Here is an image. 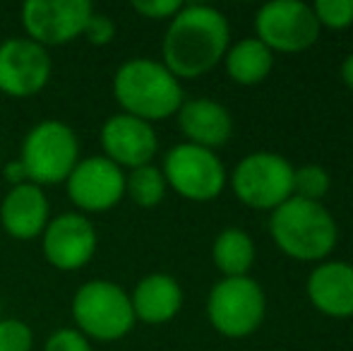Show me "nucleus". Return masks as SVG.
<instances>
[{"instance_id":"24","label":"nucleus","mask_w":353,"mask_h":351,"mask_svg":"<svg viewBox=\"0 0 353 351\" xmlns=\"http://www.w3.org/2000/svg\"><path fill=\"white\" fill-rule=\"evenodd\" d=\"M34 334L32 328L22 320H0V351H32Z\"/></svg>"},{"instance_id":"25","label":"nucleus","mask_w":353,"mask_h":351,"mask_svg":"<svg viewBox=\"0 0 353 351\" xmlns=\"http://www.w3.org/2000/svg\"><path fill=\"white\" fill-rule=\"evenodd\" d=\"M82 37L87 39L92 46H106V43H111L113 37H116V24H113V19L108 17V14L92 12V17L84 24Z\"/></svg>"},{"instance_id":"8","label":"nucleus","mask_w":353,"mask_h":351,"mask_svg":"<svg viewBox=\"0 0 353 351\" xmlns=\"http://www.w3.org/2000/svg\"><path fill=\"white\" fill-rule=\"evenodd\" d=\"M163 178L181 197L192 202H210L226 185V169L212 150L183 142L168 150L163 159Z\"/></svg>"},{"instance_id":"6","label":"nucleus","mask_w":353,"mask_h":351,"mask_svg":"<svg viewBox=\"0 0 353 351\" xmlns=\"http://www.w3.org/2000/svg\"><path fill=\"white\" fill-rule=\"evenodd\" d=\"M267 299L252 277H223L207 299V315L219 334L241 339L252 334L265 320Z\"/></svg>"},{"instance_id":"22","label":"nucleus","mask_w":353,"mask_h":351,"mask_svg":"<svg viewBox=\"0 0 353 351\" xmlns=\"http://www.w3.org/2000/svg\"><path fill=\"white\" fill-rule=\"evenodd\" d=\"M330 174L317 164H305L301 169H293V197L301 200L320 202L330 192Z\"/></svg>"},{"instance_id":"1","label":"nucleus","mask_w":353,"mask_h":351,"mask_svg":"<svg viewBox=\"0 0 353 351\" xmlns=\"http://www.w3.org/2000/svg\"><path fill=\"white\" fill-rule=\"evenodd\" d=\"M231 41L228 19L210 5H183L163 37V66L173 77L195 80L223 61Z\"/></svg>"},{"instance_id":"4","label":"nucleus","mask_w":353,"mask_h":351,"mask_svg":"<svg viewBox=\"0 0 353 351\" xmlns=\"http://www.w3.org/2000/svg\"><path fill=\"white\" fill-rule=\"evenodd\" d=\"M72 318L84 337L99 342H116L135 325L130 294L108 279H92L79 286L72 299Z\"/></svg>"},{"instance_id":"9","label":"nucleus","mask_w":353,"mask_h":351,"mask_svg":"<svg viewBox=\"0 0 353 351\" xmlns=\"http://www.w3.org/2000/svg\"><path fill=\"white\" fill-rule=\"evenodd\" d=\"M255 32L272 53H301L320 39V22L310 5L298 0H274L257 10Z\"/></svg>"},{"instance_id":"19","label":"nucleus","mask_w":353,"mask_h":351,"mask_svg":"<svg viewBox=\"0 0 353 351\" xmlns=\"http://www.w3.org/2000/svg\"><path fill=\"white\" fill-rule=\"evenodd\" d=\"M223 61H226V72L233 82L243 87H252L270 77L272 66H274V53L260 39L250 37L233 43L223 56Z\"/></svg>"},{"instance_id":"15","label":"nucleus","mask_w":353,"mask_h":351,"mask_svg":"<svg viewBox=\"0 0 353 351\" xmlns=\"http://www.w3.org/2000/svg\"><path fill=\"white\" fill-rule=\"evenodd\" d=\"M3 229L17 241H32L48 226V197L34 183L14 185L0 205Z\"/></svg>"},{"instance_id":"13","label":"nucleus","mask_w":353,"mask_h":351,"mask_svg":"<svg viewBox=\"0 0 353 351\" xmlns=\"http://www.w3.org/2000/svg\"><path fill=\"white\" fill-rule=\"evenodd\" d=\"M94 250H97V231L84 214L70 212L48 221L43 231V255L53 267L63 272L79 270L94 258Z\"/></svg>"},{"instance_id":"14","label":"nucleus","mask_w":353,"mask_h":351,"mask_svg":"<svg viewBox=\"0 0 353 351\" xmlns=\"http://www.w3.org/2000/svg\"><path fill=\"white\" fill-rule=\"evenodd\" d=\"M101 147L106 152V159H111L121 169L128 166L132 171L147 166L154 159L159 150V140L152 123L128 116V113H118L103 123Z\"/></svg>"},{"instance_id":"29","label":"nucleus","mask_w":353,"mask_h":351,"mask_svg":"<svg viewBox=\"0 0 353 351\" xmlns=\"http://www.w3.org/2000/svg\"><path fill=\"white\" fill-rule=\"evenodd\" d=\"M341 80H344L346 87L353 89V53H349L341 63Z\"/></svg>"},{"instance_id":"11","label":"nucleus","mask_w":353,"mask_h":351,"mask_svg":"<svg viewBox=\"0 0 353 351\" xmlns=\"http://www.w3.org/2000/svg\"><path fill=\"white\" fill-rule=\"evenodd\" d=\"M51 80V56L32 39L0 43V92L14 99L39 94Z\"/></svg>"},{"instance_id":"18","label":"nucleus","mask_w":353,"mask_h":351,"mask_svg":"<svg viewBox=\"0 0 353 351\" xmlns=\"http://www.w3.org/2000/svg\"><path fill=\"white\" fill-rule=\"evenodd\" d=\"M130 303L135 320H142L147 325H161L178 315L183 305V289L173 277L157 272L144 277L135 286Z\"/></svg>"},{"instance_id":"26","label":"nucleus","mask_w":353,"mask_h":351,"mask_svg":"<svg viewBox=\"0 0 353 351\" xmlns=\"http://www.w3.org/2000/svg\"><path fill=\"white\" fill-rule=\"evenodd\" d=\"M43 351H92V344L79 330L63 328L48 337Z\"/></svg>"},{"instance_id":"20","label":"nucleus","mask_w":353,"mask_h":351,"mask_svg":"<svg viewBox=\"0 0 353 351\" xmlns=\"http://www.w3.org/2000/svg\"><path fill=\"white\" fill-rule=\"evenodd\" d=\"M214 265L223 277H248L255 263V243L243 229H223L212 248Z\"/></svg>"},{"instance_id":"28","label":"nucleus","mask_w":353,"mask_h":351,"mask_svg":"<svg viewBox=\"0 0 353 351\" xmlns=\"http://www.w3.org/2000/svg\"><path fill=\"white\" fill-rule=\"evenodd\" d=\"M5 178L12 183V188L22 185V183H29L27 181V171H24V166H22V161H19V159L10 161V164L5 166Z\"/></svg>"},{"instance_id":"2","label":"nucleus","mask_w":353,"mask_h":351,"mask_svg":"<svg viewBox=\"0 0 353 351\" xmlns=\"http://www.w3.org/2000/svg\"><path fill=\"white\" fill-rule=\"evenodd\" d=\"M113 97L123 106V113L147 123L176 116L185 101L181 80L173 77L163 63L149 58H135L118 68Z\"/></svg>"},{"instance_id":"17","label":"nucleus","mask_w":353,"mask_h":351,"mask_svg":"<svg viewBox=\"0 0 353 351\" xmlns=\"http://www.w3.org/2000/svg\"><path fill=\"white\" fill-rule=\"evenodd\" d=\"M178 126L190 145L214 150L228 142L233 132L231 113L212 99H190L178 108Z\"/></svg>"},{"instance_id":"16","label":"nucleus","mask_w":353,"mask_h":351,"mask_svg":"<svg viewBox=\"0 0 353 351\" xmlns=\"http://www.w3.org/2000/svg\"><path fill=\"white\" fill-rule=\"evenodd\" d=\"M307 299L320 313L330 318L353 315V265L322 263L307 277Z\"/></svg>"},{"instance_id":"21","label":"nucleus","mask_w":353,"mask_h":351,"mask_svg":"<svg viewBox=\"0 0 353 351\" xmlns=\"http://www.w3.org/2000/svg\"><path fill=\"white\" fill-rule=\"evenodd\" d=\"M166 178H163L161 169L147 164L140 166V169H132L130 174L125 176V195L130 197L135 205L144 207H157L159 202L166 195Z\"/></svg>"},{"instance_id":"5","label":"nucleus","mask_w":353,"mask_h":351,"mask_svg":"<svg viewBox=\"0 0 353 351\" xmlns=\"http://www.w3.org/2000/svg\"><path fill=\"white\" fill-rule=\"evenodd\" d=\"M27 181L34 185H56L68 181L79 161V142L70 126L41 121L27 132L19 154Z\"/></svg>"},{"instance_id":"23","label":"nucleus","mask_w":353,"mask_h":351,"mask_svg":"<svg viewBox=\"0 0 353 351\" xmlns=\"http://www.w3.org/2000/svg\"><path fill=\"white\" fill-rule=\"evenodd\" d=\"M310 8L320 27L349 29L353 24V0H317Z\"/></svg>"},{"instance_id":"12","label":"nucleus","mask_w":353,"mask_h":351,"mask_svg":"<svg viewBox=\"0 0 353 351\" xmlns=\"http://www.w3.org/2000/svg\"><path fill=\"white\" fill-rule=\"evenodd\" d=\"M65 183L72 205L82 212H106L125 197V174L106 157L79 159Z\"/></svg>"},{"instance_id":"7","label":"nucleus","mask_w":353,"mask_h":351,"mask_svg":"<svg viewBox=\"0 0 353 351\" xmlns=\"http://www.w3.org/2000/svg\"><path fill=\"white\" fill-rule=\"evenodd\" d=\"M236 197L252 210H272L293 197V166L274 152H252L233 169Z\"/></svg>"},{"instance_id":"27","label":"nucleus","mask_w":353,"mask_h":351,"mask_svg":"<svg viewBox=\"0 0 353 351\" xmlns=\"http://www.w3.org/2000/svg\"><path fill=\"white\" fill-rule=\"evenodd\" d=\"M132 10L147 19H173L183 10L181 0H135Z\"/></svg>"},{"instance_id":"10","label":"nucleus","mask_w":353,"mask_h":351,"mask_svg":"<svg viewBox=\"0 0 353 351\" xmlns=\"http://www.w3.org/2000/svg\"><path fill=\"white\" fill-rule=\"evenodd\" d=\"M92 12L89 0H29L22 5V24L39 46H63L82 37Z\"/></svg>"},{"instance_id":"3","label":"nucleus","mask_w":353,"mask_h":351,"mask_svg":"<svg viewBox=\"0 0 353 351\" xmlns=\"http://www.w3.org/2000/svg\"><path fill=\"white\" fill-rule=\"evenodd\" d=\"M270 231L281 253L303 263L325 260L339 241V226L322 202L291 197L272 212Z\"/></svg>"}]
</instances>
